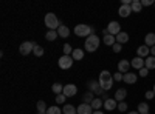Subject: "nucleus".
Listing matches in <instances>:
<instances>
[{
	"instance_id": "obj_1",
	"label": "nucleus",
	"mask_w": 155,
	"mask_h": 114,
	"mask_svg": "<svg viewBox=\"0 0 155 114\" xmlns=\"http://www.w3.org/2000/svg\"><path fill=\"white\" fill-rule=\"evenodd\" d=\"M98 82H99V85H101V88L104 91H109L110 88L113 86V75H112V72H109L107 69H104V71H101L99 72V77H98Z\"/></svg>"
},
{
	"instance_id": "obj_2",
	"label": "nucleus",
	"mask_w": 155,
	"mask_h": 114,
	"mask_svg": "<svg viewBox=\"0 0 155 114\" xmlns=\"http://www.w3.org/2000/svg\"><path fill=\"white\" fill-rule=\"evenodd\" d=\"M45 25H47V28L50 31H58L59 26H62V22L56 17L54 12H48V14L45 16Z\"/></svg>"
},
{
	"instance_id": "obj_3",
	"label": "nucleus",
	"mask_w": 155,
	"mask_h": 114,
	"mask_svg": "<svg viewBox=\"0 0 155 114\" xmlns=\"http://www.w3.org/2000/svg\"><path fill=\"white\" fill-rule=\"evenodd\" d=\"M99 43H101V40H99L98 35H88L85 39L84 48H85V51H88V53H95L96 49L99 48Z\"/></svg>"
},
{
	"instance_id": "obj_4",
	"label": "nucleus",
	"mask_w": 155,
	"mask_h": 114,
	"mask_svg": "<svg viewBox=\"0 0 155 114\" xmlns=\"http://www.w3.org/2000/svg\"><path fill=\"white\" fill-rule=\"evenodd\" d=\"M73 32L78 37H88V35H92V26H90V25H85V23H79V25L74 26Z\"/></svg>"
},
{
	"instance_id": "obj_5",
	"label": "nucleus",
	"mask_w": 155,
	"mask_h": 114,
	"mask_svg": "<svg viewBox=\"0 0 155 114\" xmlns=\"http://www.w3.org/2000/svg\"><path fill=\"white\" fill-rule=\"evenodd\" d=\"M87 86H88V91H92L93 94H96V96H104L106 94V91L101 88V85H99V82L98 80H90L88 83H87Z\"/></svg>"
},
{
	"instance_id": "obj_6",
	"label": "nucleus",
	"mask_w": 155,
	"mask_h": 114,
	"mask_svg": "<svg viewBox=\"0 0 155 114\" xmlns=\"http://www.w3.org/2000/svg\"><path fill=\"white\" fill-rule=\"evenodd\" d=\"M73 57L71 56H62V57H59V68L61 69H68V68H71V65H73Z\"/></svg>"
},
{
	"instance_id": "obj_7",
	"label": "nucleus",
	"mask_w": 155,
	"mask_h": 114,
	"mask_svg": "<svg viewBox=\"0 0 155 114\" xmlns=\"http://www.w3.org/2000/svg\"><path fill=\"white\" fill-rule=\"evenodd\" d=\"M34 48H36V43H33V42H23L20 45V48H19V51H20L22 56H28L30 53L34 51Z\"/></svg>"
},
{
	"instance_id": "obj_8",
	"label": "nucleus",
	"mask_w": 155,
	"mask_h": 114,
	"mask_svg": "<svg viewBox=\"0 0 155 114\" xmlns=\"http://www.w3.org/2000/svg\"><path fill=\"white\" fill-rule=\"evenodd\" d=\"M107 31H109V34H112V35H118L120 32H121V25L118 23V22H110L109 23V26H107Z\"/></svg>"
},
{
	"instance_id": "obj_9",
	"label": "nucleus",
	"mask_w": 155,
	"mask_h": 114,
	"mask_svg": "<svg viewBox=\"0 0 155 114\" xmlns=\"http://www.w3.org/2000/svg\"><path fill=\"white\" fill-rule=\"evenodd\" d=\"M78 93V86L73 85V83H68V85H64V96L65 97H73L74 94Z\"/></svg>"
},
{
	"instance_id": "obj_10",
	"label": "nucleus",
	"mask_w": 155,
	"mask_h": 114,
	"mask_svg": "<svg viewBox=\"0 0 155 114\" xmlns=\"http://www.w3.org/2000/svg\"><path fill=\"white\" fill-rule=\"evenodd\" d=\"M130 62L129 60H126V59H123V60H120L118 62V71L120 72H123V74H127V72H130Z\"/></svg>"
},
{
	"instance_id": "obj_11",
	"label": "nucleus",
	"mask_w": 155,
	"mask_h": 114,
	"mask_svg": "<svg viewBox=\"0 0 155 114\" xmlns=\"http://www.w3.org/2000/svg\"><path fill=\"white\" fill-rule=\"evenodd\" d=\"M130 65H132L134 69H138V71H140L141 68L146 66V63H144V59H141V57L137 56V57H134V59L130 60Z\"/></svg>"
},
{
	"instance_id": "obj_12",
	"label": "nucleus",
	"mask_w": 155,
	"mask_h": 114,
	"mask_svg": "<svg viewBox=\"0 0 155 114\" xmlns=\"http://www.w3.org/2000/svg\"><path fill=\"white\" fill-rule=\"evenodd\" d=\"M137 54H138V57H141V59H147L149 54H150V48L146 46V45H141V46L137 48Z\"/></svg>"
},
{
	"instance_id": "obj_13",
	"label": "nucleus",
	"mask_w": 155,
	"mask_h": 114,
	"mask_svg": "<svg viewBox=\"0 0 155 114\" xmlns=\"http://www.w3.org/2000/svg\"><path fill=\"white\" fill-rule=\"evenodd\" d=\"M76 109H78V114H93V111H95V109L92 108V105L84 103V102H82L79 106H78Z\"/></svg>"
},
{
	"instance_id": "obj_14",
	"label": "nucleus",
	"mask_w": 155,
	"mask_h": 114,
	"mask_svg": "<svg viewBox=\"0 0 155 114\" xmlns=\"http://www.w3.org/2000/svg\"><path fill=\"white\" fill-rule=\"evenodd\" d=\"M137 80H138V74H135V72L124 74V79H123V82H126L127 85H134V83H137Z\"/></svg>"
},
{
	"instance_id": "obj_15",
	"label": "nucleus",
	"mask_w": 155,
	"mask_h": 114,
	"mask_svg": "<svg viewBox=\"0 0 155 114\" xmlns=\"http://www.w3.org/2000/svg\"><path fill=\"white\" fill-rule=\"evenodd\" d=\"M118 14H120L121 17H129V16L132 14V8H130V5H121L120 9H118Z\"/></svg>"
},
{
	"instance_id": "obj_16",
	"label": "nucleus",
	"mask_w": 155,
	"mask_h": 114,
	"mask_svg": "<svg viewBox=\"0 0 155 114\" xmlns=\"http://www.w3.org/2000/svg\"><path fill=\"white\" fill-rule=\"evenodd\" d=\"M127 96V90H124V88H120V90H116L115 91V100L116 102H124V99Z\"/></svg>"
},
{
	"instance_id": "obj_17",
	"label": "nucleus",
	"mask_w": 155,
	"mask_h": 114,
	"mask_svg": "<svg viewBox=\"0 0 155 114\" xmlns=\"http://www.w3.org/2000/svg\"><path fill=\"white\" fill-rule=\"evenodd\" d=\"M104 108L107 111H113V109L118 108V102H116L115 99H107V100H104Z\"/></svg>"
},
{
	"instance_id": "obj_18",
	"label": "nucleus",
	"mask_w": 155,
	"mask_h": 114,
	"mask_svg": "<svg viewBox=\"0 0 155 114\" xmlns=\"http://www.w3.org/2000/svg\"><path fill=\"white\" fill-rule=\"evenodd\" d=\"M144 45H146V46H149V48L155 46V34H153V32L146 34V37H144Z\"/></svg>"
},
{
	"instance_id": "obj_19",
	"label": "nucleus",
	"mask_w": 155,
	"mask_h": 114,
	"mask_svg": "<svg viewBox=\"0 0 155 114\" xmlns=\"http://www.w3.org/2000/svg\"><path fill=\"white\" fill-rule=\"evenodd\" d=\"M102 42H104V45H107V46H113L116 43V37L112 35V34H107V35L102 37Z\"/></svg>"
},
{
	"instance_id": "obj_20",
	"label": "nucleus",
	"mask_w": 155,
	"mask_h": 114,
	"mask_svg": "<svg viewBox=\"0 0 155 114\" xmlns=\"http://www.w3.org/2000/svg\"><path fill=\"white\" fill-rule=\"evenodd\" d=\"M71 57H73V60H82V59H84V49H81V48L73 49Z\"/></svg>"
},
{
	"instance_id": "obj_21",
	"label": "nucleus",
	"mask_w": 155,
	"mask_h": 114,
	"mask_svg": "<svg viewBox=\"0 0 155 114\" xmlns=\"http://www.w3.org/2000/svg\"><path fill=\"white\" fill-rule=\"evenodd\" d=\"M116 42H118V43H127L129 42V34L127 32H124V31H121L118 35H116Z\"/></svg>"
},
{
	"instance_id": "obj_22",
	"label": "nucleus",
	"mask_w": 155,
	"mask_h": 114,
	"mask_svg": "<svg viewBox=\"0 0 155 114\" xmlns=\"http://www.w3.org/2000/svg\"><path fill=\"white\" fill-rule=\"evenodd\" d=\"M144 63H146V68L150 71V69H155V57L153 56H149L147 59H144Z\"/></svg>"
},
{
	"instance_id": "obj_23",
	"label": "nucleus",
	"mask_w": 155,
	"mask_h": 114,
	"mask_svg": "<svg viewBox=\"0 0 155 114\" xmlns=\"http://www.w3.org/2000/svg\"><path fill=\"white\" fill-rule=\"evenodd\" d=\"M140 114H149V103L147 102H141L138 105V109H137Z\"/></svg>"
},
{
	"instance_id": "obj_24",
	"label": "nucleus",
	"mask_w": 155,
	"mask_h": 114,
	"mask_svg": "<svg viewBox=\"0 0 155 114\" xmlns=\"http://www.w3.org/2000/svg\"><path fill=\"white\" fill-rule=\"evenodd\" d=\"M58 34H59V37H68L70 35V29L65 26V25H62V26H59V29H58Z\"/></svg>"
},
{
	"instance_id": "obj_25",
	"label": "nucleus",
	"mask_w": 155,
	"mask_h": 114,
	"mask_svg": "<svg viewBox=\"0 0 155 114\" xmlns=\"http://www.w3.org/2000/svg\"><path fill=\"white\" fill-rule=\"evenodd\" d=\"M51 91H53L56 96H58V94H62V93H64V85H61V83H53V85H51Z\"/></svg>"
},
{
	"instance_id": "obj_26",
	"label": "nucleus",
	"mask_w": 155,
	"mask_h": 114,
	"mask_svg": "<svg viewBox=\"0 0 155 114\" xmlns=\"http://www.w3.org/2000/svg\"><path fill=\"white\" fill-rule=\"evenodd\" d=\"M130 8H132V12H141V9H143V5H141L140 0H134L132 5H130Z\"/></svg>"
},
{
	"instance_id": "obj_27",
	"label": "nucleus",
	"mask_w": 155,
	"mask_h": 114,
	"mask_svg": "<svg viewBox=\"0 0 155 114\" xmlns=\"http://www.w3.org/2000/svg\"><path fill=\"white\" fill-rule=\"evenodd\" d=\"M62 112H64V114H78V109H76L73 105H64Z\"/></svg>"
},
{
	"instance_id": "obj_28",
	"label": "nucleus",
	"mask_w": 155,
	"mask_h": 114,
	"mask_svg": "<svg viewBox=\"0 0 155 114\" xmlns=\"http://www.w3.org/2000/svg\"><path fill=\"white\" fill-rule=\"evenodd\" d=\"M90 105H92V108L95 109V111H98L101 106H104V102H102V100L101 99H98V97H95L93 99V102L92 103H90Z\"/></svg>"
},
{
	"instance_id": "obj_29",
	"label": "nucleus",
	"mask_w": 155,
	"mask_h": 114,
	"mask_svg": "<svg viewBox=\"0 0 155 114\" xmlns=\"http://www.w3.org/2000/svg\"><path fill=\"white\" fill-rule=\"evenodd\" d=\"M58 37H59L58 31H48V32L45 34V39H47L48 42H53V40H56Z\"/></svg>"
},
{
	"instance_id": "obj_30",
	"label": "nucleus",
	"mask_w": 155,
	"mask_h": 114,
	"mask_svg": "<svg viewBox=\"0 0 155 114\" xmlns=\"http://www.w3.org/2000/svg\"><path fill=\"white\" fill-rule=\"evenodd\" d=\"M82 99H84V103H88V105H90V103L93 102V99H95V94H93L92 91H87Z\"/></svg>"
},
{
	"instance_id": "obj_31",
	"label": "nucleus",
	"mask_w": 155,
	"mask_h": 114,
	"mask_svg": "<svg viewBox=\"0 0 155 114\" xmlns=\"http://www.w3.org/2000/svg\"><path fill=\"white\" fill-rule=\"evenodd\" d=\"M36 106H37V111H39V112H47V109H48V108H47V105H45V102H44V100H39V102H37V105H36Z\"/></svg>"
},
{
	"instance_id": "obj_32",
	"label": "nucleus",
	"mask_w": 155,
	"mask_h": 114,
	"mask_svg": "<svg viewBox=\"0 0 155 114\" xmlns=\"http://www.w3.org/2000/svg\"><path fill=\"white\" fill-rule=\"evenodd\" d=\"M47 114H62V109L59 106H50L47 109Z\"/></svg>"
},
{
	"instance_id": "obj_33",
	"label": "nucleus",
	"mask_w": 155,
	"mask_h": 114,
	"mask_svg": "<svg viewBox=\"0 0 155 114\" xmlns=\"http://www.w3.org/2000/svg\"><path fill=\"white\" fill-rule=\"evenodd\" d=\"M64 56H71L73 54V49H71V45H68V43H65L64 45Z\"/></svg>"
},
{
	"instance_id": "obj_34",
	"label": "nucleus",
	"mask_w": 155,
	"mask_h": 114,
	"mask_svg": "<svg viewBox=\"0 0 155 114\" xmlns=\"http://www.w3.org/2000/svg\"><path fill=\"white\" fill-rule=\"evenodd\" d=\"M33 53H34L36 57H42V56H44V48H42V46H39V45H36V48H34V51H33Z\"/></svg>"
},
{
	"instance_id": "obj_35",
	"label": "nucleus",
	"mask_w": 155,
	"mask_h": 114,
	"mask_svg": "<svg viewBox=\"0 0 155 114\" xmlns=\"http://www.w3.org/2000/svg\"><path fill=\"white\" fill-rule=\"evenodd\" d=\"M112 75H113V80H115V82H121V80L124 79V74L120 72V71H118V72H115V74H112Z\"/></svg>"
},
{
	"instance_id": "obj_36",
	"label": "nucleus",
	"mask_w": 155,
	"mask_h": 114,
	"mask_svg": "<svg viewBox=\"0 0 155 114\" xmlns=\"http://www.w3.org/2000/svg\"><path fill=\"white\" fill-rule=\"evenodd\" d=\"M116 109L121 111V112L127 111V103H126V102H118V108H116Z\"/></svg>"
},
{
	"instance_id": "obj_37",
	"label": "nucleus",
	"mask_w": 155,
	"mask_h": 114,
	"mask_svg": "<svg viewBox=\"0 0 155 114\" xmlns=\"http://www.w3.org/2000/svg\"><path fill=\"white\" fill-rule=\"evenodd\" d=\"M65 99H67V97L64 96V94H58V96H56V103H58V105L64 103V102H65Z\"/></svg>"
},
{
	"instance_id": "obj_38",
	"label": "nucleus",
	"mask_w": 155,
	"mask_h": 114,
	"mask_svg": "<svg viewBox=\"0 0 155 114\" xmlns=\"http://www.w3.org/2000/svg\"><path fill=\"white\" fill-rule=\"evenodd\" d=\"M112 49H113V53H121V49H123V45L116 42V43H115V45L112 46Z\"/></svg>"
},
{
	"instance_id": "obj_39",
	"label": "nucleus",
	"mask_w": 155,
	"mask_h": 114,
	"mask_svg": "<svg viewBox=\"0 0 155 114\" xmlns=\"http://www.w3.org/2000/svg\"><path fill=\"white\" fill-rule=\"evenodd\" d=\"M138 75H140V77H147V75H149V69H147L146 66H144V68H141Z\"/></svg>"
},
{
	"instance_id": "obj_40",
	"label": "nucleus",
	"mask_w": 155,
	"mask_h": 114,
	"mask_svg": "<svg viewBox=\"0 0 155 114\" xmlns=\"http://www.w3.org/2000/svg\"><path fill=\"white\" fill-rule=\"evenodd\" d=\"M141 5H143V8H144V6H150V5H155V2H153V0H141Z\"/></svg>"
},
{
	"instance_id": "obj_41",
	"label": "nucleus",
	"mask_w": 155,
	"mask_h": 114,
	"mask_svg": "<svg viewBox=\"0 0 155 114\" xmlns=\"http://www.w3.org/2000/svg\"><path fill=\"white\" fill-rule=\"evenodd\" d=\"M155 97V93L153 91H146V99L147 100H150V99H153Z\"/></svg>"
},
{
	"instance_id": "obj_42",
	"label": "nucleus",
	"mask_w": 155,
	"mask_h": 114,
	"mask_svg": "<svg viewBox=\"0 0 155 114\" xmlns=\"http://www.w3.org/2000/svg\"><path fill=\"white\" fill-rule=\"evenodd\" d=\"M150 56H153V57H155V46H152V48H150Z\"/></svg>"
},
{
	"instance_id": "obj_43",
	"label": "nucleus",
	"mask_w": 155,
	"mask_h": 114,
	"mask_svg": "<svg viewBox=\"0 0 155 114\" xmlns=\"http://www.w3.org/2000/svg\"><path fill=\"white\" fill-rule=\"evenodd\" d=\"M127 114H140V112H138V111H129Z\"/></svg>"
},
{
	"instance_id": "obj_44",
	"label": "nucleus",
	"mask_w": 155,
	"mask_h": 114,
	"mask_svg": "<svg viewBox=\"0 0 155 114\" xmlns=\"http://www.w3.org/2000/svg\"><path fill=\"white\" fill-rule=\"evenodd\" d=\"M93 114H104L102 111H93Z\"/></svg>"
},
{
	"instance_id": "obj_45",
	"label": "nucleus",
	"mask_w": 155,
	"mask_h": 114,
	"mask_svg": "<svg viewBox=\"0 0 155 114\" xmlns=\"http://www.w3.org/2000/svg\"><path fill=\"white\" fill-rule=\"evenodd\" d=\"M152 91H153V93H155V83H153V88H152Z\"/></svg>"
},
{
	"instance_id": "obj_46",
	"label": "nucleus",
	"mask_w": 155,
	"mask_h": 114,
	"mask_svg": "<svg viewBox=\"0 0 155 114\" xmlns=\"http://www.w3.org/2000/svg\"><path fill=\"white\" fill-rule=\"evenodd\" d=\"M37 114H47V112H37Z\"/></svg>"
},
{
	"instance_id": "obj_47",
	"label": "nucleus",
	"mask_w": 155,
	"mask_h": 114,
	"mask_svg": "<svg viewBox=\"0 0 155 114\" xmlns=\"http://www.w3.org/2000/svg\"><path fill=\"white\" fill-rule=\"evenodd\" d=\"M153 6H155V5H153Z\"/></svg>"
}]
</instances>
